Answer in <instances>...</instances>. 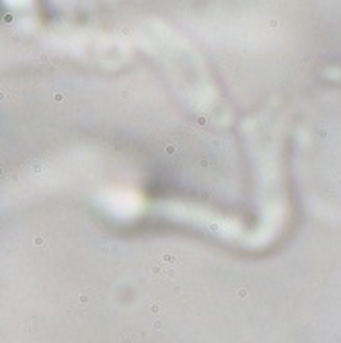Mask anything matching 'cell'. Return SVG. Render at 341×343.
Listing matches in <instances>:
<instances>
[{"mask_svg": "<svg viewBox=\"0 0 341 343\" xmlns=\"http://www.w3.org/2000/svg\"><path fill=\"white\" fill-rule=\"evenodd\" d=\"M0 230H2V228H0Z\"/></svg>", "mask_w": 341, "mask_h": 343, "instance_id": "cell-3", "label": "cell"}, {"mask_svg": "<svg viewBox=\"0 0 341 343\" xmlns=\"http://www.w3.org/2000/svg\"><path fill=\"white\" fill-rule=\"evenodd\" d=\"M0 175H4V169H2V167H0Z\"/></svg>", "mask_w": 341, "mask_h": 343, "instance_id": "cell-2", "label": "cell"}, {"mask_svg": "<svg viewBox=\"0 0 341 343\" xmlns=\"http://www.w3.org/2000/svg\"><path fill=\"white\" fill-rule=\"evenodd\" d=\"M4 99H6V95H4V93H0V101H4Z\"/></svg>", "mask_w": 341, "mask_h": 343, "instance_id": "cell-1", "label": "cell"}]
</instances>
